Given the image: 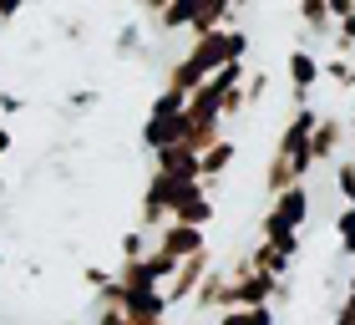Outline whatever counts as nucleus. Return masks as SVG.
Instances as JSON below:
<instances>
[{
    "label": "nucleus",
    "instance_id": "16",
    "mask_svg": "<svg viewBox=\"0 0 355 325\" xmlns=\"http://www.w3.org/2000/svg\"><path fill=\"white\" fill-rule=\"evenodd\" d=\"M350 290H355V274H350Z\"/></svg>",
    "mask_w": 355,
    "mask_h": 325
},
{
    "label": "nucleus",
    "instance_id": "4",
    "mask_svg": "<svg viewBox=\"0 0 355 325\" xmlns=\"http://www.w3.org/2000/svg\"><path fill=\"white\" fill-rule=\"evenodd\" d=\"M269 203H274V208H269V219L289 224V229H300V224L310 219V188H304V183H289L284 193H274Z\"/></svg>",
    "mask_w": 355,
    "mask_h": 325
},
{
    "label": "nucleus",
    "instance_id": "12",
    "mask_svg": "<svg viewBox=\"0 0 355 325\" xmlns=\"http://www.w3.org/2000/svg\"><path fill=\"white\" fill-rule=\"evenodd\" d=\"M335 188L345 193V203H355V162H340V168H335Z\"/></svg>",
    "mask_w": 355,
    "mask_h": 325
},
{
    "label": "nucleus",
    "instance_id": "15",
    "mask_svg": "<svg viewBox=\"0 0 355 325\" xmlns=\"http://www.w3.org/2000/svg\"><path fill=\"white\" fill-rule=\"evenodd\" d=\"M345 138H350V142H355V122H350V133H345Z\"/></svg>",
    "mask_w": 355,
    "mask_h": 325
},
{
    "label": "nucleus",
    "instance_id": "14",
    "mask_svg": "<svg viewBox=\"0 0 355 325\" xmlns=\"http://www.w3.org/2000/svg\"><path fill=\"white\" fill-rule=\"evenodd\" d=\"M10 153V127H0V158Z\"/></svg>",
    "mask_w": 355,
    "mask_h": 325
},
{
    "label": "nucleus",
    "instance_id": "10",
    "mask_svg": "<svg viewBox=\"0 0 355 325\" xmlns=\"http://www.w3.org/2000/svg\"><path fill=\"white\" fill-rule=\"evenodd\" d=\"M300 21L310 26V31H330V21H335V15H330V6H325V0H300Z\"/></svg>",
    "mask_w": 355,
    "mask_h": 325
},
{
    "label": "nucleus",
    "instance_id": "5",
    "mask_svg": "<svg viewBox=\"0 0 355 325\" xmlns=\"http://www.w3.org/2000/svg\"><path fill=\"white\" fill-rule=\"evenodd\" d=\"M340 142H345L340 117H315V127H310V158L315 162H335L340 158Z\"/></svg>",
    "mask_w": 355,
    "mask_h": 325
},
{
    "label": "nucleus",
    "instance_id": "11",
    "mask_svg": "<svg viewBox=\"0 0 355 325\" xmlns=\"http://www.w3.org/2000/svg\"><path fill=\"white\" fill-rule=\"evenodd\" d=\"M335 229H340V249H345V254H355V203H345V208H340Z\"/></svg>",
    "mask_w": 355,
    "mask_h": 325
},
{
    "label": "nucleus",
    "instance_id": "8",
    "mask_svg": "<svg viewBox=\"0 0 355 325\" xmlns=\"http://www.w3.org/2000/svg\"><path fill=\"white\" fill-rule=\"evenodd\" d=\"M289 81H295V102L304 107V97H310V87L320 81V61L310 51H289Z\"/></svg>",
    "mask_w": 355,
    "mask_h": 325
},
{
    "label": "nucleus",
    "instance_id": "7",
    "mask_svg": "<svg viewBox=\"0 0 355 325\" xmlns=\"http://www.w3.org/2000/svg\"><path fill=\"white\" fill-rule=\"evenodd\" d=\"M234 142L229 138H218V142H208V148L198 153V183H214V178L223 173V168H229V162H234Z\"/></svg>",
    "mask_w": 355,
    "mask_h": 325
},
{
    "label": "nucleus",
    "instance_id": "2",
    "mask_svg": "<svg viewBox=\"0 0 355 325\" xmlns=\"http://www.w3.org/2000/svg\"><path fill=\"white\" fill-rule=\"evenodd\" d=\"M214 269V254L208 249H198V254H188V259H178V269L163 280V300L168 305H178V300H193V290L203 285V274Z\"/></svg>",
    "mask_w": 355,
    "mask_h": 325
},
{
    "label": "nucleus",
    "instance_id": "1",
    "mask_svg": "<svg viewBox=\"0 0 355 325\" xmlns=\"http://www.w3.org/2000/svg\"><path fill=\"white\" fill-rule=\"evenodd\" d=\"M315 117H320V112L300 107L295 117H289V127L279 133V148H274V158H284V168L295 173V178H304V173L315 168V158H310V127H315Z\"/></svg>",
    "mask_w": 355,
    "mask_h": 325
},
{
    "label": "nucleus",
    "instance_id": "6",
    "mask_svg": "<svg viewBox=\"0 0 355 325\" xmlns=\"http://www.w3.org/2000/svg\"><path fill=\"white\" fill-rule=\"evenodd\" d=\"M183 127H188V117L183 112H168V117H157L153 112V122L142 127V142L157 153V148H173V142H183Z\"/></svg>",
    "mask_w": 355,
    "mask_h": 325
},
{
    "label": "nucleus",
    "instance_id": "3",
    "mask_svg": "<svg viewBox=\"0 0 355 325\" xmlns=\"http://www.w3.org/2000/svg\"><path fill=\"white\" fill-rule=\"evenodd\" d=\"M153 249L168 254L173 265H178V259L198 254V249H208V244H203V229H198V224H173V219H168L163 229H157V244H153Z\"/></svg>",
    "mask_w": 355,
    "mask_h": 325
},
{
    "label": "nucleus",
    "instance_id": "9",
    "mask_svg": "<svg viewBox=\"0 0 355 325\" xmlns=\"http://www.w3.org/2000/svg\"><path fill=\"white\" fill-rule=\"evenodd\" d=\"M218 325H274V310L269 305H234L218 315Z\"/></svg>",
    "mask_w": 355,
    "mask_h": 325
},
{
    "label": "nucleus",
    "instance_id": "13",
    "mask_svg": "<svg viewBox=\"0 0 355 325\" xmlns=\"http://www.w3.org/2000/svg\"><path fill=\"white\" fill-rule=\"evenodd\" d=\"M96 325H127V320H122V310H102V320H96Z\"/></svg>",
    "mask_w": 355,
    "mask_h": 325
}]
</instances>
